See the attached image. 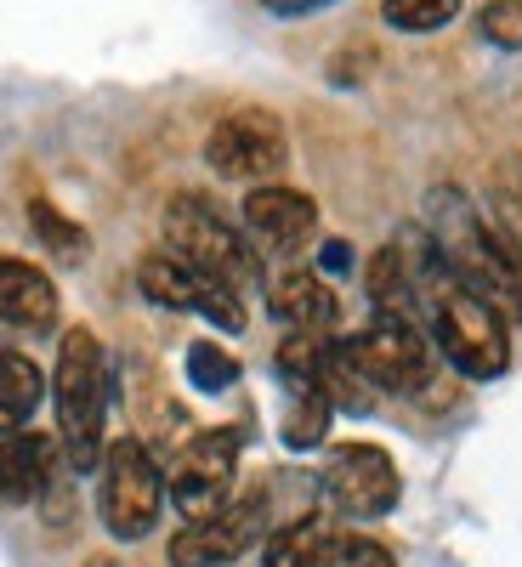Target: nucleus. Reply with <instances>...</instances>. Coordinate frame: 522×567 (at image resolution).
<instances>
[{
	"label": "nucleus",
	"instance_id": "1",
	"mask_svg": "<svg viewBox=\"0 0 522 567\" xmlns=\"http://www.w3.org/2000/svg\"><path fill=\"white\" fill-rule=\"evenodd\" d=\"M398 250L409 267V296H414V323L432 336V347L465 374V381H494L511 363V329L505 307H494L483 290L443 261L438 239L426 227H403Z\"/></svg>",
	"mask_w": 522,
	"mask_h": 567
},
{
	"label": "nucleus",
	"instance_id": "2",
	"mask_svg": "<svg viewBox=\"0 0 522 567\" xmlns=\"http://www.w3.org/2000/svg\"><path fill=\"white\" fill-rule=\"evenodd\" d=\"M426 233L471 290H483L494 307H511L522 318V245L505 227L483 221L460 187H438L432 210H426Z\"/></svg>",
	"mask_w": 522,
	"mask_h": 567
},
{
	"label": "nucleus",
	"instance_id": "3",
	"mask_svg": "<svg viewBox=\"0 0 522 567\" xmlns=\"http://www.w3.org/2000/svg\"><path fill=\"white\" fill-rule=\"evenodd\" d=\"M52 398H58L63 460L74 471H98L103 465V425H109V358H103V341L91 329H63Z\"/></svg>",
	"mask_w": 522,
	"mask_h": 567
},
{
	"label": "nucleus",
	"instance_id": "4",
	"mask_svg": "<svg viewBox=\"0 0 522 567\" xmlns=\"http://www.w3.org/2000/svg\"><path fill=\"white\" fill-rule=\"evenodd\" d=\"M165 227V250H176L182 261H194L199 272L222 278L227 290H256L262 284V250L233 227L205 194H176L160 216Z\"/></svg>",
	"mask_w": 522,
	"mask_h": 567
},
{
	"label": "nucleus",
	"instance_id": "5",
	"mask_svg": "<svg viewBox=\"0 0 522 567\" xmlns=\"http://www.w3.org/2000/svg\"><path fill=\"white\" fill-rule=\"evenodd\" d=\"M341 352L369 392L414 398V392L432 386V336H426L414 318L375 312L358 336H341Z\"/></svg>",
	"mask_w": 522,
	"mask_h": 567
},
{
	"label": "nucleus",
	"instance_id": "6",
	"mask_svg": "<svg viewBox=\"0 0 522 567\" xmlns=\"http://www.w3.org/2000/svg\"><path fill=\"white\" fill-rule=\"evenodd\" d=\"M160 511H165V471L149 454V443H136V437L109 443L103 465H98V516H103V528L120 545H136V539L154 534Z\"/></svg>",
	"mask_w": 522,
	"mask_h": 567
},
{
	"label": "nucleus",
	"instance_id": "7",
	"mask_svg": "<svg viewBox=\"0 0 522 567\" xmlns=\"http://www.w3.org/2000/svg\"><path fill=\"white\" fill-rule=\"evenodd\" d=\"M205 159L222 182H273L284 165H290V131L273 109H233L211 125L205 136Z\"/></svg>",
	"mask_w": 522,
	"mask_h": 567
},
{
	"label": "nucleus",
	"instance_id": "8",
	"mask_svg": "<svg viewBox=\"0 0 522 567\" xmlns=\"http://www.w3.org/2000/svg\"><path fill=\"white\" fill-rule=\"evenodd\" d=\"M239 432L233 425H222V432H199L187 437L176 465H171V505L187 516V523H205V516H216L227 499H233V477H239Z\"/></svg>",
	"mask_w": 522,
	"mask_h": 567
},
{
	"label": "nucleus",
	"instance_id": "9",
	"mask_svg": "<svg viewBox=\"0 0 522 567\" xmlns=\"http://www.w3.org/2000/svg\"><path fill=\"white\" fill-rule=\"evenodd\" d=\"M136 284H142V296L171 307V312H199L205 323L216 329H245V296L239 290H227L222 278L199 272L194 261H182L176 250H154V256H142L136 261Z\"/></svg>",
	"mask_w": 522,
	"mask_h": 567
},
{
	"label": "nucleus",
	"instance_id": "10",
	"mask_svg": "<svg viewBox=\"0 0 522 567\" xmlns=\"http://www.w3.org/2000/svg\"><path fill=\"white\" fill-rule=\"evenodd\" d=\"M262 567H392V550L341 528V516L307 511L267 539Z\"/></svg>",
	"mask_w": 522,
	"mask_h": 567
},
{
	"label": "nucleus",
	"instance_id": "11",
	"mask_svg": "<svg viewBox=\"0 0 522 567\" xmlns=\"http://www.w3.org/2000/svg\"><path fill=\"white\" fill-rule=\"evenodd\" d=\"M403 483H398V465L387 449L375 443H341L324 465V505L329 516H347V523H375L398 505Z\"/></svg>",
	"mask_w": 522,
	"mask_h": 567
},
{
	"label": "nucleus",
	"instance_id": "12",
	"mask_svg": "<svg viewBox=\"0 0 522 567\" xmlns=\"http://www.w3.org/2000/svg\"><path fill=\"white\" fill-rule=\"evenodd\" d=\"M267 534V488H250L245 499H227L205 523H187L171 539V567H227L245 550H256Z\"/></svg>",
	"mask_w": 522,
	"mask_h": 567
},
{
	"label": "nucleus",
	"instance_id": "13",
	"mask_svg": "<svg viewBox=\"0 0 522 567\" xmlns=\"http://www.w3.org/2000/svg\"><path fill=\"white\" fill-rule=\"evenodd\" d=\"M245 227L256 233V245L290 256L301 250L313 233H318V205L301 194V187H284V182H262L245 194Z\"/></svg>",
	"mask_w": 522,
	"mask_h": 567
},
{
	"label": "nucleus",
	"instance_id": "14",
	"mask_svg": "<svg viewBox=\"0 0 522 567\" xmlns=\"http://www.w3.org/2000/svg\"><path fill=\"white\" fill-rule=\"evenodd\" d=\"M58 471V443H45L40 432H7L0 437V499L29 505L52 488Z\"/></svg>",
	"mask_w": 522,
	"mask_h": 567
},
{
	"label": "nucleus",
	"instance_id": "15",
	"mask_svg": "<svg viewBox=\"0 0 522 567\" xmlns=\"http://www.w3.org/2000/svg\"><path fill=\"white\" fill-rule=\"evenodd\" d=\"M0 323L12 329H52L58 323V284L40 267L0 256Z\"/></svg>",
	"mask_w": 522,
	"mask_h": 567
},
{
	"label": "nucleus",
	"instance_id": "16",
	"mask_svg": "<svg viewBox=\"0 0 522 567\" xmlns=\"http://www.w3.org/2000/svg\"><path fill=\"white\" fill-rule=\"evenodd\" d=\"M267 312L284 329H336L341 323V296L324 284V272H284L267 290Z\"/></svg>",
	"mask_w": 522,
	"mask_h": 567
},
{
	"label": "nucleus",
	"instance_id": "17",
	"mask_svg": "<svg viewBox=\"0 0 522 567\" xmlns=\"http://www.w3.org/2000/svg\"><path fill=\"white\" fill-rule=\"evenodd\" d=\"M40 392H45L40 369H34L23 352H7V347H0V437H7V432H23V420L40 409Z\"/></svg>",
	"mask_w": 522,
	"mask_h": 567
},
{
	"label": "nucleus",
	"instance_id": "18",
	"mask_svg": "<svg viewBox=\"0 0 522 567\" xmlns=\"http://www.w3.org/2000/svg\"><path fill=\"white\" fill-rule=\"evenodd\" d=\"M329 414H336V403H329L324 392H290V409H284V443L290 449H318L324 432H329Z\"/></svg>",
	"mask_w": 522,
	"mask_h": 567
},
{
	"label": "nucleus",
	"instance_id": "19",
	"mask_svg": "<svg viewBox=\"0 0 522 567\" xmlns=\"http://www.w3.org/2000/svg\"><path fill=\"white\" fill-rule=\"evenodd\" d=\"M29 227L40 233V245L52 250L58 261H85V227H80V221H69L58 205L34 199V205H29Z\"/></svg>",
	"mask_w": 522,
	"mask_h": 567
},
{
	"label": "nucleus",
	"instance_id": "20",
	"mask_svg": "<svg viewBox=\"0 0 522 567\" xmlns=\"http://www.w3.org/2000/svg\"><path fill=\"white\" fill-rule=\"evenodd\" d=\"M454 12H460V0H387L381 7V18L403 34H432V29L454 23Z\"/></svg>",
	"mask_w": 522,
	"mask_h": 567
},
{
	"label": "nucleus",
	"instance_id": "21",
	"mask_svg": "<svg viewBox=\"0 0 522 567\" xmlns=\"http://www.w3.org/2000/svg\"><path fill=\"white\" fill-rule=\"evenodd\" d=\"M187 381H194L199 392H227L233 381H239V363H233L227 347H216V341H194L187 347Z\"/></svg>",
	"mask_w": 522,
	"mask_h": 567
},
{
	"label": "nucleus",
	"instance_id": "22",
	"mask_svg": "<svg viewBox=\"0 0 522 567\" xmlns=\"http://www.w3.org/2000/svg\"><path fill=\"white\" fill-rule=\"evenodd\" d=\"M478 29L500 52H522V0H489L478 12Z\"/></svg>",
	"mask_w": 522,
	"mask_h": 567
},
{
	"label": "nucleus",
	"instance_id": "23",
	"mask_svg": "<svg viewBox=\"0 0 522 567\" xmlns=\"http://www.w3.org/2000/svg\"><path fill=\"white\" fill-rule=\"evenodd\" d=\"M262 7H267L273 18H313L318 7H329V0H262Z\"/></svg>",
	"mask_w": 522,
	"mask_h": 567
},
{
	"label": "nucleus",
	"instance_id": "24",
	"mask_svg": "<svg viewBox=\"0 0 522 567\" xmlns=\"http://www.w3.org/2000/svg\"><path fill=\"white\" fill-rule=\"evenodd\" d=\"M352 267V250L336 239V245H324V272H347Z\"/></svg>",
	"mask_w": 522,
	"mask_h": 567
}]
</instances>
